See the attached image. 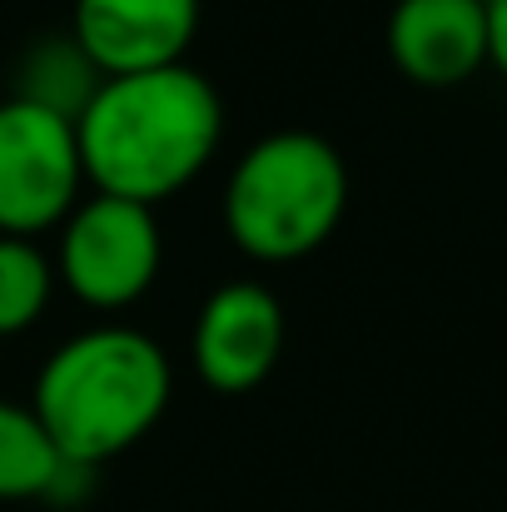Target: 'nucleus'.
<instances>
[{
  "mask_svg": "<svg viewBox=\"0 0 507 512\" xmlns=\"http://www.w3.org/2000/svg\"><path fill=\"white\" fill-rule=\"evenodd\" d=\"M219 140V90L189 65L105 75L75 115L85 184H95V194L135 199L150 209L204 174Z\"/></svg>",
  "mask_w": 507,
  "mask_h": 512,
  "instance_id": "obj_1",
  "label": "nucleus"
},
{
  "mask_svg": "<svg viewBox=\"0 0 507 512\" xmlns=\"http://www.w3.org/2000/svg\"><path fill=\"white\" fill-rule=\"evenodd\" d=\"M174 368L150 334L100 324L65 339L35 373V418L65 463L100 468L135 448L169 408Z\"/></svg>",
  "mask_w": 507,
  "mask_h": 512,
  "instance_id": "obj_2",
  "label": "nucleus"
},
{
  "mask_svg": "<svg viewBox=\"0 0 507 512\" xmlns=\"http://www.w3.org/2000/svg\"><path fill=\"white\" fill-rule=\"evenodd\" d=\"M348 209V165L314 130L254 140L224 184V229L259 264H294L324 249Z\"/></svg>",
  "mask_w": 507,
  "mask_h": 512,
  "instance_id": "obj_3",
  "label": "nucleus"
},
{
  "mask_svg": "<svg viewBox=\"0 0 507 512\" xmlns=\"http://www.w3.org/2000/svg\"><path fill=\"white\" fill-rule=\"evenodd\" d=\"M160 259H165V234L150 204L90 194L65 214L50 264L55 284L70 289L85 309L120 314L150 294Z\"/></svg>",
  "mask_w": 507,
  "mask_h": 512,
  "instance_id": "obj_4",
  "label": "nucleus"
},
{
  "mask_svg": "<svg viewBox=\"0 0 507 512\" xmlns=\"http://www.w3.org/2000/svg\"><path fill=\"white\" fill-rule=\"evenodd\" d=\"M80 189L85 170L75 120L20 95L0 100V234L35 239L60 229L80 204Z\"/></svg>",
  "mask_w": 507,
  "mask_h": 512,
  "instance_id": "obj_5",
  "label": "nucleus"
},
{
  "mask_svg": "<svg viewBox=\"0 0 507 512\" xmlns=\"http://www.w3.org/2000/svg\"><path fill=\"white\" fill-rule=\"evenodd\" d=\"M189 353H194V373L214 393L259 388L284 353V304L274 299V289L254 279L219 284L194 319Z\"/></svg>",
  "mask_w": 507,
  "mask_h": 512,
  "instance_id": "obj_6",
  "label": "nucleus"
},
{
  "mask_svg": "<svg viewBox=\"0 0 507 512\" xmlns=\"http://www.w3.org/2000/svg\"><path fill=\"white\" fill-rule=\"evenodd\" d=\"M199 15V0H75L70 35L100 75H140L184 65Z\"/></svg>",
  "mask_w": 507,
  "mask_h": 512,
  "instance_id": "obj_7",
  "label": "nucleus"
},
{
  "mask_svg": "<svg viewBox=\"0 0 507 512\" xmlns=\"http://www.w3.org/2000/svg\"><path fill=\"white\" fill-rule=\"evenodd\" d=\"M393 65L428 90L473 80L488 65V10L483 0H398L388 15Z\"/></svg>",
  "mask_w": 507,
  "mask_h": 512,
  "instance_id": "obj_8",
  "label": "nucleus"
},
{
  "mask_svg": "<svg viewBox=\"0 0 507 512\" xmlns=\"http://www.w3.org/2000/svg\"><path fill=\"white\" fill-rule=\"evenodd\" d=\"M105 75L90 65V55L75 45V35H45L40 45H30L20 55V70H15V95L30 100V105H45L65 120H75L85 110V100L95 95Z\"/></svg>",
  "mask_w": 507,
  "mask_h": 512,
  "instance_id": "obj_9",
  "label": "nucleus"
},
{
  "mask_svg": "<svg viewBox=\"0 0 507 512\" xmlns=\"http://www.w3.org/2000/svg\"><path fill=\"white\" fill-rule=\"evenodd\" d=\"M65 458L40 428L30 403L0 398V503H30L50 498Z\"/></svg>",
  "mask_w": 507,
  "mask_h": 512,
  "instance_id": "obj_10",
  "label": "nucleus"
},
{
  "mask_svg": "<svg viewBox=\"0 0 507 512\" xmlns=\"http://www.w3.org/2000/svg\"><path fill=\"white\" fill-rule=\"evenodd\" d=\"M55 264L35 239L0 234V339H20L55 299Z\"/></svg>",
  "mask_w": 507,
  "mask_h": 512,
  "instance_id": "obj_11",
  "label": "nucleus"
},
{
  "mask_svg": "<svg viewBox=\"0 0 507 512\" xmlns=\"http://www.w3.org/2000/svg\"><path fill=\"white\" fill-rule=\"evenodd\" d=\"M488 60L507 75V0H488Z\"/></svg>",
  "mask_w": 507,
  "mask_h": 512,
  "instance_id": "obj_12",
  "label": "nucleus"
}]
</instances>
